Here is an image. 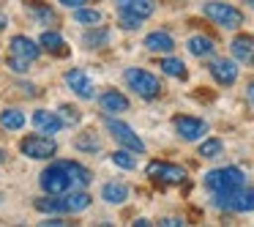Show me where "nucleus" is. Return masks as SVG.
Returning a JSON list of instances; mask_svg holds the SVG:
<instances>
[{"label":"nucleus","instance_id":"nucleus-16","mask_svg":"<svg viewBox=\"0 0 254 227\" xmlns=\"http://www.w3.org/2000/svg\"><path fill=\"white\" fill-rule=\"evenodd\" d=\"M230 52H232V58H235L238 63H254V39L252 36H246V33H241V36H235L232 39V44H230Z\"/></svg>","mask_w":254,"mask_h":227},{"label":"nucleus","instance_id":"nucleus-6","mask_svg":"<svg viewBox=\"0 0 254 227\" xmlns=\"http://www.w3.org/2000/svg\"><path fill=\"white\" fill-rule=\"evenodd\" d=\"M39 183L47 194H63V192H71L74 189V178L63 161H55L52 167H47L39 175Z\"/></svg>","mask_w":254,"mask_h":227},{"label":"nucleus","instance_id":"nucleus-22","mask_svg":"<svg viewBox=\"0 0 254 227\" xmlns=\"http://www.w3.org/2000/svg\"><path fill=\"white\" fill-rule=\"evenodd\" d=\"M28 14L36 19V22H41V25H55L58 22L55 8H50L47 3H41V0H28Z\"/></svg>","mask_w":254,"mask_h":227},{"label":"nucleus","instance_id":"nucleus-2","mask_svg":"<svg viewBox=\"0 0 254 227\" xmlns=\"http://www.w3.org/2000/svg\"><path fill=\"white\" fill-rule=\"evenodd\" d=\"M202 183L210 194H230L246 183V175L241 167H219V170H210L202 178Z\"/></svg>","mask_w":254,"mask_h":227},{"label":"nucleus","instance_id":"nucleus-19","mask_svg":"<svg viewBox=\"0 0 254 227\" xmlns=\"http://www.w3.org/2000/svg\"><path fill=\"white\" fill-rule=\"evenodd\" d=\"M186 50L191 52L194 58H210L216 52V41L210 39V36L197 33V36H191V39L186 41Z\"/></svg>","mask_w":254,"mask_h":227},{"label":"nucleus","instance_id":"nucleus-39","mask_svg":"<svg viewBox=\"0 0 254 227\" xmlns=\"http://www.w3.org/2000/svg\"><path fill=\"white\" fill-rule=\"evenodd\" d=\"M3 161H6V153H3V151H0V164H3Z\"/></svg>","mask_w":254,"mask_h":227},{"label":"nucleus","instance_id":"nucleus-21","mask_svg":"<svg viewBox=\"0 0 254 227\" xmlns=\"http://www.w3.org/2000/svg\"><path fill=\"white\" fill-rule=\"evenodd\" d=\"M101 197H104V203H110V205H121V203L128 200V186L121 183V181H110V183L101 186Z\"/></svg>","mask_w":254,"mask_h":227},{"label":"nucleus","instance_id":"nucleus-28","mask_svg":"<svg viewBox=\"0 0 254 227\" xmlns=\"http://www.w3.org/2000/svg\"><path fill=\"white\" fill-rule=\"evenodd\" d=\"M74 19H77L79 25H88V28H93V25L101 22V11H99V8H85V6H79V8H74Z\"/></svg>","mask_w":254,"mask_h":227},{"label":"nucleus","instance_id":"nucleus-31","mask_svg":"<svg viewBox=\"0 0 254 227\" xmlns=\"http://www.w3.org/2000/svg\"><path fill=\"white\" fill-rule=\"evenodd\" d=\"M77 148H79V151H88V153H99V151H101V143L88 132L85 137H77Z\"/></svg>","mask_w":254,"mask_h":227},{"label":"nucleus","instance_id":"nucleus-11","mask_svg":"<svg viewBox=\"0 0 254 227\" xmlns=\"http://www.w3.org/2000/svg\"><path fill=\"white\" fill-rule=\"evenodd\" d=\"M208 72L219 85L230 88V85H235V79H238V63L230 61V58H213L210 66H208Z\"/></svg>","mask_w":254,"mask_h":227},{"label":"nucleus","instance_id":"nucleus-13","mask_svg":"<svg viewBox=\"0 0 254 227\" xmlns=\"http://www.w3.org/2000/svg\"><path fill=\"white\" fill-rule=\"evenodd\" d=\"M115 8L118 14H131V17L148 19L156 11V3L153 0H115Z\"/></svg>","mask_w":254,"mask_h":227},{"label":"nucleus","instance_id":"nucleus-9","mask_svg":"<svg viewBox=\"0 0 254 227\" xmlns=\"http://www.w3.org/2000/svg\"><path fill=\"white\" fill-rule=\"evenodd\" d=\"M145 172L156 183H183L186 181V167L172 164V161H150L145 167Z\"/></svg>","mask_w":254,"mask_h":227},{"label":"nucleus","instance_id":"nucleus-36","mask_svg":"<svg viewBox=\"0 0 254 227\" xmlns=\"http://www.w3.org/2000/svg\"><path fill=\"white\" fill-rule=\"evenodd\" d=\"M61 3H63L66 8H79V6H85L88 0H61Z\"/></svg>","mask_w":254,"mask_h":227},{"label":"nucleus","instance_id":"nucleus-40","mask_svg":"<svg viewBox=\"0 0 254 227\" xmlns=\"http://www.w3.org/2000/svg\"><path fill=\"white\" fill-rule=\"evenodd\" d=\"M243 3H246V6H254V0H243Z\"/></svg>","mask_w":254,"mask_h":227},{"label":"nucleus","instance_id":"nucleus-7","mask_svg":"<svg viewBox=\"0 0 254 227\" xmlns=\"http://www.w3.org/2000/svg\"><path fill=\"white\" fill-rule=\"evenodd\" d=\"M104 126H107V132L112 134V140H115V143H121L126 151H131V153H145V143L139 140V134L134 132L128 123L115 121V118H107L104 115Z\"/></svg>","mask_w":254,"mask_h":227},{"label":"nucleus","instance_id":"nucleus-8","mask_svg":"<svg viewBox=\"0 0 254 227\" xmlns=\"http://www.w3.org/2000/svg\"><path fill=\"white\" fill-rule=\"evenodd\" d=\"M19 151H22L28 159H52V156L58 153V143L50 137V134H30V137H25L22 143H19Z\"/></svg>","mask_w":254,"mask_h":227},{"label":"nucleus","instance_id":"nucleus-26","mask_svg":"<svg viewBox=\"0 0 254 227\" xmlns=\"http://www.w3.org/2000/svg\"><path fill=\"white\" fill-rule=\"evenodd\" d=\"M197 153L202 156V159H219V156L224 153V143H221L219 137H208V140H202V143H199Z\"/></svg>","mask_w":254,"mask_h":227},{"label":"nucleus","instance_id":"nucleus-33","mask_svg":"<svg viewBox=\"0 0 254 227\" xmlns=\"http://www.w3.org/2000/svg\"><path fill=\"white\" fill-rule=\"evenodd\" d=\"M139 25H142V19H139V17H131V14H121V28H123V30H137Z\"/></svg>","mask_w":254,"mask_h":227},{"label":"nucleus","instance_id":"nucleus-23","mask_svg":"<svg viewBox=\"0 0 254 227\" xmlns=\"http://www.w3.org/2000/svg\"><path fill=\"white\" fill-rule=\"evenodd\" d=\"M107 41H110V30L99 28V25H93V28L82 36V44L88 47V50H101V47H107Z\"/></svg>","mask_w":254,"mask_h":227},{"label":"nucleus","instance_id":"nucleus-5","mask_svg":"<svg viewBox=\"0 0 254 227\" xmlns=\"http://www.w3.org/2000/svg\"><path fill=\"white\" fill-rule=\"evenodd\" d=\"M123 79H126L128 90H134V93L139 96V99H156V96L161 93V82L156 74L145 72V69H126L123 72Z\"/></svg>","mask_w":254,"mask_h":227},{"label":"nucleus","instance_id":"nucleus-34","mask_svg":"<svg viewBox=\"0 0 254 227\" xmlns=\"http://www.w3.org/2000/svg\"><path fill=\"white\" fill-rule=\"evenodd\" d=\"M41 225H47V227H61V225H71V222H63V216H52V219L41 222Z\"/></svg>","mask_w":254,"mask_h":227},{"label":"nucleus","instance_id":"nucleus-25","mask_svg":"<svg viewBox=\"0 0 254 227\" xmlns=\"http://www.w3.org/2000/svg\"><path fill=\"white\" fill-rule=\"evenodd\" d=\"M159 69L167 74V77H175V79H186L189 72H186V63L181 58H161Z\"/></svg>","mask_w":254,"mask_h":227},{"label":"nucleus","instance_id":"nucleus-38","mask_svg":"<svg viewBox=\"0 0 254 227\" xmlns=\"http://www.w3.org/2000/svg\"><path fill=\"white\" fill-rule=\"evenodd\" d=\"M6 25H8V17L6 11H0V30H6Z\"/></svg>","mask_w":254,"mask_h":227},{"label":"nucleus","instance_id":"nucleus-41","mask_svg":"<svg viewBox=\"0 0 254 227\" xmlns=\"http://www.w3.org/2000/svg\"><path fill=\"white\" fill-rule=\"evenodd\" d=\"M170 3H178V0H170Z\"/></svg>","mask_w":254,"mask_h":227},{"label":"nucleus","instance_id":"nucleus-37","mask_svg":"<svg viewBox=\"0 0 254 227\" xmlns=\"http://www.w3.org/2000/svg\"><path fill=\"white\" fill-rule=\"evenodd\" d=\"M246 96H249V101H252V104H254V79H252V82H249V88H246Z\"/></svg>","mask_w":254,"mask_h":227},{"label":"nucleus","instance_id":"nucleus-17","mask_svg":"<svg viewBox=\"0 0 254 227\" xmlns=\"http://www.w3.org/2000/svg\"><path fill=\"white\" fill-rule=\"evenodd\" d=\"M145 50H148V52H161V55H167V52L175 50V39H172L167 30H153V33L145 36Z\"/></svg>","mask_w":254,"mask_h":227},{"label":"nucleus","instance_id":"nucleus-27","mask_svg":"<svg viewBox=\"0 0 254 227\" xmlns=\"http://www.w3.org/2000/svg\"><path fill=\"white\" fill-rule=\"evenodd\" d=\"M63 164L68 167V172H71L74 183H79V186H88V183L93 181V175H90V170H88V167L77 164V161H71V159H66V161H63Z\"/></svg>","mask_w":254,"mask_h":227},{"label":"nucleus","instance_id":"nucleus-29","mask_svg":"<svg viewBox=\"0 0 254 227\" xmlns=\"http://www.w3.org/2000/svg\"><path fill=\"white\" fill-rule=\"evenodd\" d=\"M112 164L115 167H121V170H134V167H137V159H134L131 156V151H115V153H112Z\"/></svg>","mask_w":254,"mask_h":227},{"label":"nucleus","instance_id":"nucleus-32","mask_svg":"<svg viewBox=\"0 0 254 227\" xmlns=\"http://www.w3.org/2000/svg\"><path fill=\"white\" fill-rule=\"evenodd\" d=\"M28 66H30V61H22V58L8 55V69H11V72H17V74H28Z\"/></svg>","mask_w":254,"mask_h":227},{"label":"nucleus","instance_id":"nucleus-30","mask_svg":"<svg viewBox=\"0 0 254 227\" xmlns=\"http://www.w3.org/2000/svg\"><path fill=\"white\" fill-rule=\"evenodd\" d=\"M58 112H61L58 118H61L63 126H77V123H79V110H77L74 104H63Z\"/></svg>","mask_w":254,"mask_h":227},{"label":"nucleus","instance_id":"nucleus-42","mask_svg":"<svg viewBox=\"0 0 254 227\" xmlns=\"http://www.w3.org/2000/svg\"><path fill=\"white\" fill-rule=\"evenodd\" d=\"M0 200H3V197H0Z\"/></svg>","mask_w":254,"mask_h":227},{"label":"nucleus","instance_id":"nucleus-10","mask_svg":"<svg viewBox=\"0 0 254 227\" xmlns=\"http://www.w3.org/2000/svg\"><path fill=\"white\" fill-rule=\"evenodd\" d=\"M172 126H175L178 137L186 140V143H197V140H202V134H208V123L194 115H178Z\"/></svg>","mask_w":254,"mask_h":227},{"label":"nucleus","instance_id":"nucleus-3","mask_svg":"<svg viewBox=\"0 0 254 227\" xmlns=\"http://www.w3.org/2000/svg\"><path fill=\"white\" fill-rule=\"evenodd\" d=\"M210 197H213V205L219 211H230V214H249V211H254V186H246V183L230 194H210Z\"/></svg>","mask_w":254,"mask_h":227},{"label":"nucleus","instance_id":"nucleus-18","mask_svg":"<svg viewBox=\"0 0 254 227\" xmlns=\"http://www.w3.org/2000/svg\"><path fill=\"white\" fill-rule=\"evenodd\" d=\"M39 47L44 52H50V55H68V44L63 41V36L61 33H55V30H47V33H41V39H39Z\"/></svg>","mask_w":254,"mask_h":227},{"label":"nucleus","instance_id":"nucleus-1","mask_svg":"<svg viewBox=\"0 0 254 227\" xmlns=\"http://www.w3.org/2000/svg\"><path fill=\"white\" fill-rule=\"evenodd\" d=\"M36 211L50 216H66V214H79L90 205L88 192H63V194H47V197L36 200Z\"/></svg>","mask_w":254,"mask_h":227},{"label":"nucleus","instance_id":"nucleus-4","mask_svg":"<svg viewBox=\"0 0 254 227\" xmlns=\"http://www.w3.org/2000/svg\"><path fill=\"white\" fill-rule=\"evenodd\" d=\"M202 14L213 25H219V28H224V30H235V28L243 25V11L241 8L230 6V3H221V0H210V3H205Z\"/></svg>","mask_w":254,"mask_h":227},{"label":"nucleus","instance_id":"nucleus-12","mask_svg":"<svg viewBox=\"0 0 254 227\" xmlns=\"http://www.w3.org/2000/svg\"><path fill=\"white\" fill-rule=\"evenodd\" d=\"M66 85L79 96V99H85V101L96 99V88H93L90 77L82 72V69H71V72H66Z\"/></svg>","mask_w":254,"mask_h":227},{"label":"nucleus","instance_id":"nucleus-20","mask_svg":"<svg viewBox=\"0 0 254 227\" xmlns=\"http://www.w3.org/2000/svg\"><path fill=\"white\" fill-rule=\"evenodd\" d=\"M33 126L39 129L41 134H55L58 129L63 126V123H61V118H58L55 112H50V110H36V112H33Z\"/></svg>","mask_w":254,"mask_h":227},{"label":"nucleus","instance_id":"nucleus-24","mask_svg":"<svg viewBox=\"0 0 254 227\" xmlns=\"http://www.w3.org/2000/svg\"><path fill=\"white\" fill-rule=\"evenodd\" d=\"M0 126L8 129V132H19V129L25 126L22 110H17V107H8V110H3V112H0Z\"/></svg>","mask_w":254,"mask_h":227},{"label":"nucleus","instance_id":"nucleus-35","mask_svg":"<svg viewBox=\"0 0 254 227\" xmlns=\"http://www.w3.org/2000/svg\"><path fill=\"white\" fill-rule=\"evenodd\" d=\"M159 225H164V227H181L183 225V219H175V216H167V219H161Z\"/></svg>","mask_w":254,"mask_h":227},{"label":"nucleus","instance_id":"nucleus-15","mask_svg":"<svg viewBox=\"0 0 254 227\" xmlns=\"http://www.w3.org/2000/svg\"><path fill=\"white\" fill-rule=\"evenodd\" d=\"M99 107L107 112V115H118V112H126L128 110V99L121 93V90L110 88L99 96Z\"/></svg>","mask_w":254,"mask_h":227},{"label":"nucleus","instance_id":"nucleus-14","mask_svg":"<svg viewBox=\"0 0 254 227\" xmlns=\"http://www.w3.org/2000/svg\"><path fill=\"white\" fill-rule=\"evenodd\" d=\"M8 50H11L14 58H22V61H30V63L41 55V47L36 44V41H30L28 36H14L11 44H8Z\"/></svg>","mask_w":254,"mask_h":227}]
</instances>
